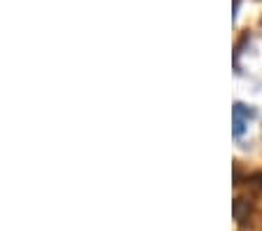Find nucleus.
<instances>
[{
  "instance_id": "1",
  "label": "nucleus",
  "mask_w": 262,
  "mask_h": 231,
  "mask_svg": "<svg viewBox=\"0 0 262 231\" xmlns=\"http://www.w3.org/2000/svg\"><path fill=\"white\" fill-rule=\"evenodd\" d=\"M244 115H246V117H253L255 112H253V110H248L246 105H241V103H237V105H234V117H244Z\"/></svg>"
},
{
  "instance_id": "2",
  "label": "nucleus",
  "mask_w": 262,
  "mask_h": 231,
  "mask_svg": "<svg viewBox=\"0 0 262 231\" xmlns=\"http://www.w3.org/2000/svg\"><path fill=\"white\" fill-rule=\"evenodd\" d=\"M241 133H244V119L234 117V136H241Z\"/></svg>"
}]
</instances>
